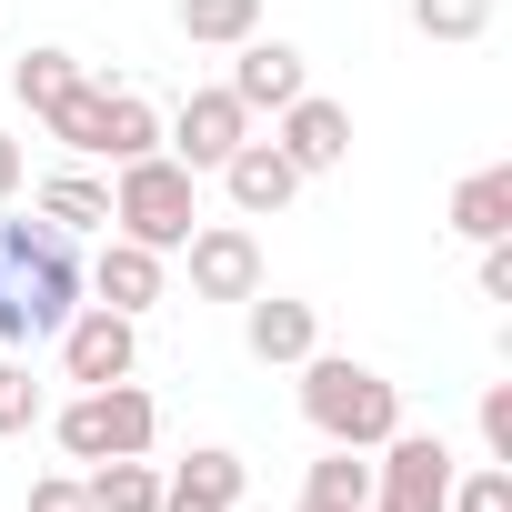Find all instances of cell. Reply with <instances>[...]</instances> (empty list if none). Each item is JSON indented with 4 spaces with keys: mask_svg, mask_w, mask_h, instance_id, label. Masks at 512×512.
<instances>
[{
    "mask_svg": "<svg viewBox=\"0 0 512 512\" xmlns=\"http://www.w3.org/2000/svg\"><path fill=\"white\" fill-rule=\"evenodd\" d=\"M191 302H251L262 292V241L241 221H191Z\"/></svg>",
    "mask_w": 512,
    "mask_h": 512,
    "instance_id": "obj_6",
    "label": "cell"
},
{
    "mask_svg": "<svg viewBox=\"0 0 512 512\" xmlns=\"http://www.w3.org/2000/svg\"><path fill=\"white\" fill-rule=\"evenodd\" d=\"M482 302H512V241H482Z\"/></svg>",
    "mask_w": 512,
    "mask_h": 512,
    "instance_id": "obj_27",
    "label": "cell"
},
{
    "mask_svg": "<svg viewBox=\"0 0 512 512\" xmlns=\"http://www.w3.org/2000/svg\"><path fill=\"white\" fill-rule=\"evenodd\" d=\"M31 512H91V502H81L71 472H51V482H31Z\"/></svg>",
    "mask_w": 512,
    "mask_h": 512,
    "instance_id": "obj_28",
    "label": "cell"
},
{
    "mask_svg": "<svg viewBox=\"0 0 512 512\" xmlns=\"http://www.w3.org/2000/svg\"><path fill=\"white\" fill-rule=\"evenodd\" d=\"M51 432H61L71 462H121V452H151L161 402H151L141 382H91V392H71V402L51 412Z\"/></svg>",
    "mask_w": 512,
    "mask_h": 512,
    "instance_id": "obj_4",
    "label": "cell"
},
{
    "mask_svg": "<svg viewBox=\"0 0 512 512\" xmlns=\"http://www.w3.org/2000/svg\"><path fill=\"white\" fill-rule=\"evenodd\" d=\"M292 372H302V422H312L322 442L382 452V442L402 432V392H392L372 362H352V352H302Z\"/></svg>",
    "mask_w": 512,
    "mask_h": 512,
    "instance_id": "obj_2",
    "label": "cell"
},
{
    "mask_svg": "<svg viewBox=\"0 0 512 512\" xmlns=\"http://www.w3.org/2000/svg\"><path fill=\"white\" fill-rule=\"evenodd\" d=\"M362 512H402V502H382V492H372V502H362Z\"/></svg>",
    "mask_w": 512,
    "mask_h": 512,
    "instance_id": "obj_31",
    "label": "cell"
},
{
    "mask_svg": "<svg viewBox=\"0 0 512 512\" xmlns=\"http://www.w3.org/2000/svg\"><path fill=\"white\" fill-rule=\"evenodd\" d=\"M141 151H161V111H151L141 91H111V111H101V161H141Z\"/></svg>",
    "mask_w": 512,
    "mask_h": 512,
    "instance_id": "obj_19",
    "label": "cell"
},
{
    "mask_svg": "<svg viewBox=\"0 0 512 512\" xmlns=\"http://www.w3.org/2000/svg\"><path fill=\"white\" fill-rule=\"evenodd\" d=\"M91 292H101V312H131V322H141V312L161 302V251L111 231V241H101V262H91Z\"/></svg>",
    "mask_w": 512,
    "mask_h": 512,
    "instance_id": "obj_14",
    "label": "cell"
},
{
    "mask_svg": "<svg viewBox=\"0 0 512 512\" xmlns=\"http://www.w3.org/2000/svg\"><path fill=\"white\" fill-rule=\"evenodd\" d=\"M282 161L312 181V171H342L352 161V111L342 101H322V91H302L292 111H282Z\"/></svg>",
    "mask_w": 512,
    "mask_h": 512,
    "instance_id": "obj_10",
    "label": "cell"
},
{
    "mask_svg": "<svg viewBox=\"0 0 512 512\" xmlns=\"http://www.w3.org/2000/svg\"><path fill=\"white\" fill-rule=\"evenodd\" d=\"M482 452H492V462H512V382H492V392H482Z\"/></svg>",
    "mask_w": 512,
    "mask_h": 512,
    "instance_id": "obj_26",
    "label": "cell"
},
{
    "mask_svg": "<svg viewBox=\"0 0 512 512\" xmlns=\"http://www.w3.org/2000/svg\"><path fill=\"white\" fill-rule=\"evenodd\" d=\"M81 292H91V272L61 221H0V352L51 342L81 312Z\"/></svg>",
    "mask_w": 512,
    "mask_h": 512,
    "instance_id": "obj_1",
    "label": "cell"
},
{
    "mask_svg": "<svg viewBox=\"0 0 512 512\" xmlns=\"http://www.w3.org/2000/svg\"><path fill=\"white\" fill-rule=\"evenodd\" d=\"M21 181H31V161H21V141H11V131H0V211L21 201Z\"/></svg>",
    "mask_w": 512,
    "mask_h": 512,
    "instance_id": "obj_29",
    "label": "cell"
},
{
    "mask_svg": "<svg viewBox=\"0 0 512 512\" xmlns=\"http://www.w3.org/2000/svg\"><path fill=\"white\" fill-rule=\"evenodd\" d=\"M442 512H512V462H482V472H452V502Z\"/></svg>",
    "mask_w": 512,
    "mask_h": 512,
    "instance_id": "obj_25",
    "label": "cell"
},
{
    "mask_svg": "<svg viewBox=\"0 0 512 512\" xmlns=\"http://www.w3.org/2000/svg\"><path fill=\"white\" fill-rule=\"evenodd\" d=\"M452 231L462 241H512V161H492L452 191Z\"/></svg>",
    "mask_w": 512,
    "mask_h": 512,
    "instance_id": "obj_15",
    "label": "cell"
},
{
    "mask_svg": "<svg viewBox=\"0 0 512 512\" xmlns=\"http://www.w3.org/2000/svg\"><path fill=\"white\" fill-rule=\"evenodd\" d=\"M31 422H41V382H31V362H21V352H0V442L31 432Z\"/></svg>",
    "mask_w": 512,
    "mask_h": 512,
    "instance_id": "obj_24",
    "label": "cell"
},
{
    "mask_svg": "<svg viewBox=\"0 0 512 512\" xmlns=\"http://www.w3.org/2000/svg\"><path fill=\"white\" fill-rule=\"evenodd\" d=\"M71 81H81V61H71V51H51V41H41V51H21V61H11V91H21V101H31V121H41V111H51V101H61V91H71Z\"/></svg>",
    "mask_w": 512,
    "mask_h": 512,
    "instance_id": "obj_22",
    "label": "cell"
},
{
    "mask_svg": "<svg viewBox=\"0 0 512 512\" xmlns=\"http://www.w3.org/2000/svg\"><path fill=\"white\" fill-rule=\"evenodd\" d=\"M292 512H332V502H312V492H302V502H292Z\"/></svg>",
    "mask_w": 512,
    "mask_h": 512,
    "instance_id": "obj_30",
    "label": "cell"
},
{
    "mask_svg": "<svg viewBox=\"0 0 512 512\" xmlns=\"http://www.w3.org/2000/svg\"><path fill=\"white\" fill-rule=\"evenodd\" d=\"M241 342H251V362H302V352H322V322L292 292H251L241 302Z\"/></svg>",
    "mask_w": 512,
    "mask_h": 512,
    "instance_id": "obj_12",
    "label": "cell"
},
{
    "mask_svg": "<svg viewBox=\"0 0 512 512\" xmlns=\"http://www.w3.org/2000/svg\"><path fill=\"white\" fill-rule=\"evenodd\" d=\"M101 111H111V81H91V71H81V81H71V91H61L41 121H51V141H71V151H101Z\"/></svg>",
    "mask_w": 512,
    "mask_h": 512,
    "instance_id": "obj_18",
    "label": "cell"
},
{
    "mask_svg": "<svg viewBox=\"0 0 512 512\" xmlns=\"http://www.w3.org/2000/svg\"><path fill=\"white\" fill-rule=\"evenodd\" d=\"M81 502H91V512H161V472H151L141 452L91 462V472H81Z\"/></svg>",
    "mask_w": 512,
    "mask_h": 512,
    "instance_id": "obj_16",
    "label": "cell"
},
{
    "mask_svg": "<svg viewBox=\"0 0 512 512\" xmlns=\"http://www.w3.org/2000/svg\"><path fill=\"white\" fill-rule=\"evenodd\" d=\"M221 91H231L241 111H292V101L312 91V71H302V51H292V41H262V31H251Z\"/></svg>",
    "mask_w": 512,
    "mask_h": 512,
    "instance_id": "obj_9",
    "label": "cell"
},
{
    "mask_svg": "<svg viewBox=\"0 0 512 512\" xmlns=\"http://www.w3.org/2000/svg\"><path fill=\"white\" fill-rule=\"evenodd\" d=\"M372 492L402 502V512H442L452 502V442L442 432H392L382 462H372Z\"/></svg>",
    "mask_w": 512,
    "mask_h": 512,
    "instance_id": "obj_7",
    "label": "cell"
},
{
    "mask_svg": "<svg viewBox=\"0 0 512 512\" xmlns=\"http://www.w3.org/2000/svg\"><path fill=\"white\" fill-rule=\"evenodd\" d=\"M221 191H231V211H241V221H272V211H292L302 171L282 161V141H241V151L221 161Z\"/></svg>",
    "mask_w": 512,
    "mask_h": 512,
    "instance_id": "obj_11",
    "label": "cell"
},
{
    "mask_svg": "<svg viewBox=\"0 0 512 512\" xmlns=\"http://www.w3.org/2000/svg\"><path fill=\"white\" fill-rule=\"evenodd\" d=\"M51 342H61V372H71L81 392H91V382H131V362H141V322H131V312H101V302H81Z\"/></svg>",
    "mask_w": 512,
    "mask_h": 512,
    "instance_id": "obj_5",
    "label": "cell"
},
{
    "mask_svg": "<svg viewBox=\"0 0 512 512\" xmlns=\"http://www.w3.org/2000/svg\"><path fill=\"white\" fill-rule=\"evenodd\" d=\"M111 221H121V241L181 251V241H191V221H201V171H181L171 151L121 161V181H111Z\"/></svg>",
    "mask_w": 512,
    "mask_h": 512,
    "instance_id": "obj_3",
    "label": "cell"
},
{
    "mask_svg": "<svg viewBox=\"0 0 512 512\" xmlns=\"http://www.w3.org/2000/svg\"><path fill=\"white\" fill-rule=\"evenodd\" d=\"M181 41H211V51H241L251 31H262V0H181Z\"/></svg>",
    "mask_w": 512,
    "mask_h": 512,
    "instance_id": "obj_17",
    "label": "cell"
},
{
    "mask_svg": "<svg viewBox=\"0 0 512 512\" xmlns=\"http://www.w3.org/2000/svg\"><path fill=\"white\" fill-rule=\"evenodd\" d=\"M241 452H221V442H201L181 472H161V512H241Z\"/></svg>",
    "mask_w": 512,
    "mask_h": 512,
    "instance_id": "obj_13",
    "label": "cell"
},
{
    "mask_svg": "<svg viewBox=\"0 0 512 512\" xmlns=\"http://www.w3.org/2000/svg\"><path fill=\"white\" fill-rule=\"evenodd\" d=\"M31 211H41V221H61V231H91V221H111V191H101V181H81V171H61V181H41V191H31Z\"/></svg>",
    "mask_w": 512,
    "mask_h": 512,
    "instance_id": "obj_20",
    "label": "cell"
},
{
    "mask_svg": "<svg viewBox=\"0 0 512 512\" xmlns=\"http://www.w3.org/2000/svg\"><path fill=\"white\" fill-rule=\"evenodd\" d=\"M241 141H251V111H241L231 91H191V101L171 111V161H181V171H221Z\"/></svg>",
    "mask_w": 512,
    "mask_h": 512,
    "instance_id": "obj_8",
    "label": "cell"
},
{
    "mask_svg": "<svg viewBox=\"0 0 512 512\" xmlns=\"http://www.w3.org/2000/svg\"><path fill=\"white\" fill-rule=\"evenodd\" d=\"M412 31L422 41H482L492 31V0H412Z\"/></svg>",
    "mask_w": 512,
    "mask_h": 512,
    "instance_id": "obj_23",
    "label": "cell"
},
{
    "mask_svg": "<svg viewBox=\"0 0 512 512\" xmlns=\"http://www.w3.org/2000/svg\"><path fill=\"white\" fill-rule=\"evenodd\" d=\"M302 492H312V502H332V512H362V502H372V462H362L352 442H332V452L312 462V482H302Z\"/></svg>",
    "mask_w": 512,
    "mask_h": 512,
    "instance_id": "obj_21",
    "label": "cell"
}]
</instances>
